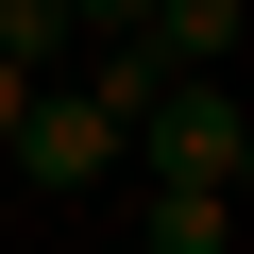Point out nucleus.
<instances>
[{
  "label": "nucleus",
  "instance_id": "6",
  "mask_svg": "<svg viewBox=\"0 0 254 254\" xmlns=\"http://www.w3.org/2000/svg\"><path fill=\"white\" fill-rule=\"evenodd\" d=\"M136 17H153V0H68V34H136Z\"/></svg>",
  "mask_w": 254,
  "mask_h": 254
},
{
  "label": "nucleus",
  "instance_id": "7",
  "mask_svg": "<svg viewBox=\"0 0 254 254\" xmlns=\"http://www.w3.org/2000/svg\"><path fill=\"white\" fill-rule=\"evenodd\" d=\"M17 119H34V85H17V68H0V136H17Z\"/></svg>",
  "mask_w": 254,
  "mask_h": 254
},
{
  "label": "nucleus",
  "instance_id": "1",
  "mask_svg": "<svg viewBox=\"0 0 254 254\" xmlns=\"http://www.w3.org/2000/svg\"><path fill=\"white\" fill-rule=\"evenodd\" d=\"M119 170L136 187H254V102H237V68H187V85H153L136 102V136H119Z\"/></svg>",
  "mask_w": 254,
  "mask_h": 254
},
{
  "label": "nucleus",
  "instance_id": "3",
  "mask_svg": "<svg viewBox=\"0 0 254 254\" xmlns=\"http://www.w3.org/2000/svg\"><path fill=\"white\" fill-rule=\"evenodd\" d=\"M237 17H254V0H153V17H136V51L187 85V68H237Z\"/></svg>",
  "mask_w": 254,
  "mask_h": 254
},
{
  "label": "nucleus",
  "instance_id": "4",
  "mask_svg": "<svg viewBox=\"0 0 254 254\" xmlns=\"http://www.w3.org/2000/svg\"><path fill=\"white\" fill-rule=\"evenodd\" d=\"M136 254H237V203L220 187H153L136 203Z\"/></svg>",
  "mask_w": 254,
  "mask_h": 254
},
{
  "label": "nucleus",
  "instance_id": "5",
  "mask_svg": "<svg viewBox=\"0 0 254 254\" xmlns=\"http://www.w3.org/2000/svg\"><path fill=\"white\" fill-rule=\"evenodd\" d=\"M68 0H0V68H17V85H68Z\"/></svg>",
  "mask_w": 254,
  "mask_h": 254
},
{
  "label": "nucleus",
  "instance_id": "2",
  "mask_svg": "<svg viewBox=\"0 0 254 254\" xmlns=\"http://www.w3.org/2000/svg\"><path fill=\"white\" fill-rule=\"evenodd\" d=\"M0 187H119V119L85 85H34V119L0 136Z\"/></svg>",
  "mask_w": 254,
  "mask_h": 254
}]
</instances>
